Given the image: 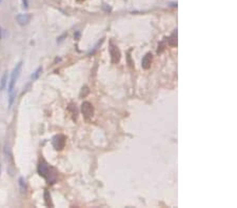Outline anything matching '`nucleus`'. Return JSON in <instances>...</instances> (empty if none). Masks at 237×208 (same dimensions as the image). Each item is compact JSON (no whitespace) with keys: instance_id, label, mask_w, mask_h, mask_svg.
Instances as JSON below:
<instances>
[{"instance_id":"obj_9","label":"nucleus","mask_w":237,"mask_h":208,"mask_svg":"<svg viewBox=\"0 0 237 208\" xmlns=\"http://www.w3.org/2000/svg\"><path fill=\"white\" fill-rule=\"evenodd\" d=\"M19 186H20V190H21V192L23 193V192H26V180H24V178L23 177H20L19 178Z\"/></svg>"},{"instance_id":"obj_6","label":"nucleus","mask_w":237,"mask_h":208,"mask_svg":"<svg viewBox=\"0 0 237 208\" xmlns=\"http://www.w3.org/2000/svg\"><path fill=\"white\" fill-rule=\"evenodd\" d=\"M152 60H153V55L151 53H147L144 55L143 58L141 60V66L144 69H149L152 64Z\"/></svg>"},{"instance_id":"obj_10","label":"nucleus","mask_w":237,"mask_h":208,"mask_svg":"<svg viewBox=\"0 0 237 208\" xmlns=\"http://www.w3.org/2000/svg\"><path fill=\"white\" fill-rule=\"evenodd\" d=\"M44 199H45V205L53 207V203H52V201H51V195H50V193H49V191H48V190H45V191H44Z\"/></svg>"},{"instance_id":"obj_12","label":"nucleus","mask_w":237,"mask_h":208,"mask_svg":"<svg viewBox=\"0 0 237 208\" xmlns=\"http://www.w3.org/2000/svg\"><path fill=\"white\" fill-rule=\"evenodd\" d=\"M41 72H42V67H38V68L35 71V73H33V75H32V80H37V79H38V77L40 76Z\"/></svg>"},{"instance_id":"obj_4","label":"nucleus","mask_w":237,"mask_h":208,"mask_svg":"<svg viewBox=\"0 0 237 208\" xmlns=\"http://www.w3.org/2000/svg\"><path fill=\"white\" fill-rule=\"evenodd\" d=\"M81 113H82L83 117H84L87 120H90L94 116L93 105H92L90 102H88V101H84V102L81 104Z\"/></svg>"},{"instance_id":"obj_11","label":"nucleus","mask_w":237,"mask_h":208,"mask_svg":"<svg viewBox=\"0 0 237 208\" xmlns=\"http://www.w3.org/2000/svg\"><path fill=\"white\" fill-rule=\"evenodd\" d=\"M6 82H8V74L4 73L2 76V79H1V82H0V90H4L5 85H6Z\"/></svg>"},{"instance_id":"obj_16","label":"nucleus","mask_w":237,"mask_h":208,"mask_svg":"<svg viewBox=\"0 0 237 208\" xmlns=\"http://www.w3.org/2000/svg\"><path fill=\"white\" fill-rule=\"evenodd\" d=\"M103 10L106 11V12H111L112 11V8L109 6L108 4H103Z\"/></svg>"},{"instance_id":"obj_3","label":"nucleus","mask_w":237,"mask_h":208,"mask_svg":"<svg viewBox=\"0 0 237 208\" xmlns=\"http://www.w3.org/2000/svg\"><path fill=\"white\" fill-rule=\"evenodd\" d=\"M65 142H67V138L63 135H56L52 139V145L56 150H62L65 148Z\"/></svg>"},{"instance_id":"obj_2","label":"nucleus","mask_w":237,"mask_h":208,"mask_svg":"<svg viewBox=\"0 0 237 208\" xmlns=\"http://www.w3.org/2000/svg\"><path fill=\"white\" fill-rule=\"evenodd\" d=\"M21 67H22V62H19L18 64L16 65L15 68H14L13 73L11 75V80H10V84H9V106L13 105L14 99H15V92H14V90H15V85L16 82H17V79H18L19 75H20L21 72Z\"/></svg>"},{"instance_id":"obj_5","label":"nucleus","mask_w":237,"mask_h":208,"mask_svg":"<svg viewBox=\"0 0 237 208\" xmlns=\"http://www.w3.org/2000/svg\"><path fill=\"white\" fill-rule=\"evenodd\" d=\"M109 51H110V56H111L112 63H115V64L118 63V62L120 61L121 53H120V49L117 47V45L111 43L110 44V47H109Z\"/></svg>"},{"instance_id":"obj_7","label":"nucleus","mask_w":237,"mask_h":208,"mask_svg":"<svg viewBox=\"0 0 237 208\" xmlns=\"http://www.w3.org/2000/svg\"><path fill=\"white\" fill-rule=\"evenodd\" d=\"M32 19V16L30 14H18L16 16V20L20 25H26Z\"/></svg>"},{"instance_id":"obj_18","label":"nucleus","mask_w":237,"mask_h":208,"mask_svg":"<svg viewBox=\"0 0 237 208\" xmlns=\"http://www.w3.org/2000/svg\"><path fill=\"white\" fill-rule=\"evenodd\" d=\"M22 3H23V8H28V0H22Z\"/></svg>"},{"instance_id":"obj_1","label":"nucleus","mask_w":237,"mask_h":208,"mask_svg":"<svg viewBox=\"0 0 237 208\" xmlns=\"http://www.w3.org/2000/svg\"><path fill=\"white\" fill-rule=\"evenodd\" d=\"M37 170H38L39 176H41L42 178H44L49 184H53V183L56 182L57 173H58V172L56 171V169H55L54 167L50 166L44 160H41V161L39 162Z\"/></svg>"},{"instance_id":"obj_15","label":"nucleus","mask_w":237,"mask_h":208,"mask_svg":"<svg viewBox=\"0 0 237 208\" xmlns=\"http://www.w3.org/2000/svg\"><path fill=\"white\" fill-rule=\"evenodd\" d=\"M165 41L160 42V44H159V45H158V49H157V53H158V54H159V53H162V51H163V49H165Z\"/></svg>"},{"instance_id":"obj_14","label":"nucleus","mask_w":237,"mask_h":208,"mask_svg":"<svg viewBox=\"0 0 237 208\" xmlns=\"http://www.w3.org/2000/svg\"><path fill=\"white\" fill-rule=\"evenodd\" d=\"M103 41H104V39H101L100 41H98V42H97V44H96V45L94 46V49L90 51V54H89V55H92V54H94V53H95V51H97V49H98V47H99V46H100L101 44H102V42H103Z\"/></svg>"},{"instance_id":"obj_13","label":"nucleus","mask_w":237,"mask_h":208,"mask_svg":"<svg viewBox=\"0 0 237 208\" xmlns=\"http://www.w3.org/2000/svg\"><path fill=\"white\" fill-rule=\"evenodd\" d=\"M89 92H90V90H89L88 86H83V87L81 88V92H80V98L87 97V96L89 95Z\"/></svg>"},{"instance_id":"obj_17","label":"nucleus","mask_w":237,"mask_h":208,"mask_svg":"<svg viewBox=\"0 0 237 208\" xmlns=\"http://www.w3.org/2000/svg\"><path fill=\"white\" fill-rule=\"evenodd\" d=\"M74 38L76 39V40H79V38H80V32H76V33L74 34Z\"/></svg>"},{"instance_id":"obj_20","label":"nucleus","mask_w":237,"mask_h":208,"mask_svg":"<svg viewBox=\"0 0 237 208\" xmlns=\"http://www.w3.org/2000/svg\"><path fill=\"white\" fill-rule=\"evenodd\" d=\"M0 2H1V0H0Z\"/></svg>"},{"instance_id":"obj_8","label":"nucleus","mask_w":237,"mask_h":208,"mask_svg":"<svg viewBox=\"0 0 237 208\" xmlns=\"http://www.w3.org/2000/svg\"><path fill=\"white\" fill-rule=\"evenodd\" d=\"M167 42H169V44H170L171 46H173V47L177 46V30H175L174 33L167 38Z\"/></svg>"},{"instance_id":"obj_19","label":"nucleus","mask_w":237,"mask_h":208,"mask_svg":"<svg viewBox=\"0 0 237 208\" xmlns=\"http://www.w3.org/2000/svg\"><path fill=\"white\" fill-rule=\"evenodd\" d=\"M0 39H1V31H0Z\"/></svg>"}]
</instances>
